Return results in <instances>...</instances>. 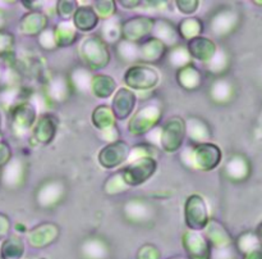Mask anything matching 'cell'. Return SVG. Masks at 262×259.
<instances>
[{"label": "cell", "mask_w": 262, "mask_h": 259, "mask_svg": "<svg viewBox=\"0 0 262 259\" xmlns=\"http://www.w3.org/2000/svg\"><path fill=\"white\" fill-rule=\"evenodd\" d=\"M23 251V246L20 240L18 238H10L5 241L2 248V258L3 259H18L20 258V254Z\"/></svg>", "instance_id": "cell-1"}, {"label": "cell", "mask_w": 262, "mask_h": 259, "mask_svg": "<svg viewBox=\"0 0 262 259\" xmlns=\"http://www.w3.org/2000/svg\"><path fill=\"white\" fill-rule=\"evenodd\" d=\"M245 259H262V245L246 254Z\"/></svg>", "instance_id": "cell-2"}, {"label": "cell", "mask_w": 262, "mask_h": 259, "mask_svg": "<svg viewBox=\"0 0 262 259\" xmlns=\"http://www.w3.org/2000/svg\"><path fill=\"white\" fill-rule=\"evenodd\" d=\"M256 233H257L258 238H262V222H261V225L257 227V231H256Z\"/></svg>", "instance_id": "cell-3"}]
</instances>
